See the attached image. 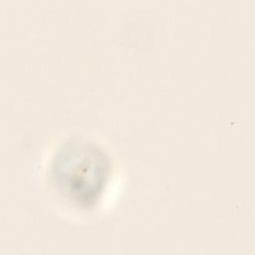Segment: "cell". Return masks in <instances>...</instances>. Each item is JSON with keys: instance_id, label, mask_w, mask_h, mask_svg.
I'll return each mask as SVG.
<instances>
[{"instance_id": "1", "label": "cell", "mask_w": 255, "mask_h": 255, "mask_svg": "<svg viewBox=\"0 0 255 255\" xmlns=\"http://www.w3.org/2000/svg\"><path fill=\"white\" fill-rule=\"evenodd\" d=\"M42 169L56 205L73 215L102 211L119 188L120 172L113 154L102 142L88 137L60 141L44 159Z\"/></svg>"}]
</instances>
